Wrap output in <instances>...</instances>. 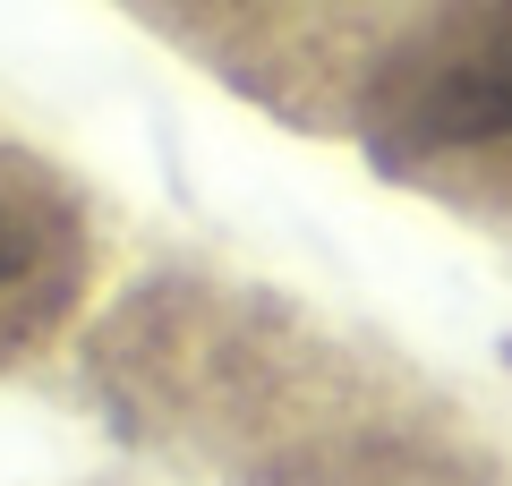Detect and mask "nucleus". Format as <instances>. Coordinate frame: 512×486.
I'll use <instances>...</instances> for the list:
<instances>
[{
    "label": "nucleus",
    "mask_w": 512,
    "mask_h": 486,
    "mask_svg": "<svg viewBox=\"0 0 512 486\" xmlns=\"http://www.w3.org/2000/svg\"><path fill=\"white\" fill-rule=\"evenodd\" d=\"M26 265H35V231H26V214L9 197H0V290L26 282Z\"/></svg>",
    "instance_id": "1"
}]
</instances>
